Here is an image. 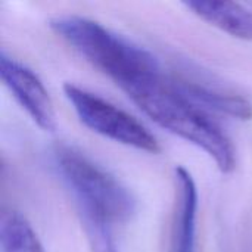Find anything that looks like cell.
I'll use <instances>...</instances> for the list:
<instances>
[{
	"label": "cell",
	"mask_w": 252,
	"mask_h": 252,
	"mask_svg": "<svg viewBox=\"0 0 252 252\" xmlns=\"http://www.w3.org/2000/svg\"><path fill=\"white\" fill-rule=\"evenodd\" d=\"M124 92L159 127L202 149L221 173L235 170L236 149L229 136L171 78L161 72L130 84Z\"/></svg>",
	"instance_id": "cell-1"
},
{
	"label": "cell",
	"mask_w": 252,
	"mask_h": 252,
	"mask_svg": "<svg viewBox=\"0 0 252 252\" xmlns=\"http://www.w3.org/2000/svg\"><path fill=\"white\" fill-rule=\"evenodd\" d=\"M49 25L123 90L140 80L161 74L159 62L152 52L97 21L78 15H63L52 18Z\"/></svg>",
	"instance_id": "cell-2"
},
{
	"label": "cell",
	"mask_w": 252,
	"mask_h": 252,
	"mask_svg": "<svg viewBox=\"0 0 252 252\" xmlns=\"http://www.w3.org/2000/svg\"><path fill=\"white\" fill-rule=\"evenodd\" d=\"M55 167L75 201L77 213L105 219L111 224L127 223L133 217L136 199L128 188L83 152L59 146Z\"/></svg>",
	"instance_id": "cell-3"
},
{
	"label": "cell",
	"mask_w": 252,
	"mask_h": 252,
	"mask_svg": "<svg viewBox=\"0 0 252 252\" xmlns=\"http://www.w3.org/2000/svg\"><path fill=\"white\" fill-rule=\"evenodd\" d=\"M63 93L80 121L92 131L139 151L151 154L161 151L157 137L134 117L114 103L72 83L63 84Z\"/></svg>",
	"instance_id": "cell-4"
},
{
	"label": "cell",
	"mask_w": 252,
	"mask_h": 252,
	"mask_svg": "<svg viewBox=\"0 0 252 252\" xmlns=\"http://www.w3.org/2000/svg\"><path fill=\"white\" fill-rule=\"evenodd\" d=\"M0 77L32 121L44 131H55L56 114L53 102L38 75L1 50Z\"/></svg>",
	"instance_id": "cell-5"
},
{
	"label": "cell",
	"mask_w": 252,
	"mask_h": 252,
	"mask_svg": "<svg viewBox=\"0 0 252 252\" xmlns=\"http://www.w3.org/2000/svg\"><path fill=\"white\" fill-rule=\"evenodd\" d=\"M174 84L201 108H210L239 120H251L252 103L242 94L229 89H221L217 83L204 78H171Z\"/></svg>",
	"instance_id": "cell-6"
},
{
	"label": "cell",
	"mask_w": 252,
	"mask_h": 252,
	"mask_svg": "<svg viewBox=\"0 0 252 252\" xmlns=\"http://www.w3.org/2000/svg\"><path fill=\"white\" fill-rule=\"evenodd\" d=\"M185 4L210 25L232 37L252 41V12L245 6L226 0H189Z\"/></svg>",
	"instance_id": "cell-7"
},
{
	"label": "cell",
	"mask_w": 252,
	"mask_h": 252,
	"mask_svg": "<svg viewBox=\"0 0 252 252\" xmlns=\"http://www.w3.org/2000/svg\"><path fill=\"white\" fill-rule=\"evenodd\" d=\"M177 211L174 252H195L198 189L192 174L185 167H176Z\"/></svg>",
	"instance_id": "cell-8"
},
{
	"label": "cell",
	"mask_w": 252,
	"mask_h": 252,
	"mask_svg": "<svg viewBox=\"0 0 252 252\" xmlns=\"http://www.w3.org/2000/svg\"><path fill=\"white\" fill-rule=\"evenodd\" d=\"M3 252H46L28 220L18 211H4L0 219Z\"/></svg>",
	"instance_id": "cell-9"
},
{
	"label": "cell",
	"mask_w": 252,
	"mask_h": 252,
	"mask_svg": "<svg viewBox=\"0 0 252 252\" xmlns=\"http://www.w3.org/2000/svg\"><path fill=\"white\" fill-rule=\"evenodd\" d=\"M80 223L83 232L86 235L87 244L92 252H120L114 236H112V224L100 217L78 213Z\"/></svg>",
	"instance_id": "cell-10"
}]
</instances>
